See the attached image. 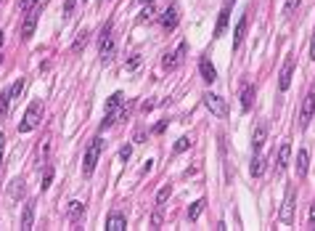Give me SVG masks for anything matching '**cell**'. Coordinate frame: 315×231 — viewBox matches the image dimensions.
Here are the masks:
<instances>
[{
	"instance_id": "6da1fadb",
	"label": "cell",
	"mask_w": 315,
	"mask_h": 231,
	"mask_svg": "<svg viewBox=\"0 0 315 231\" xmlns=\"http://www.w3.org/2000/svg\"><path fill=\"white\" fill-rule=\"evenodd\" d=\"M127 104H125V96L122 93H114L109 101H106V117H104V122H101V131L104 128H111L114 122H120V120H125L127 117Z\"/></svg>"
},
{
	"instance_id": "7a4b0ae2",
	"label": "cell",
	"mask_w": 315,
	"mask_h": 231,
	"mask_svg": "<svg viewBox=\"0 0 315 231\" xmlns=\"http://www.w3.org/2000/svg\"><path fill=\"white\" fill-rule=\"evenodd\" d=\"M101 151H104V138H93L85 151V160H82V176L90 178L95 173V165H98L101 160Z\"/></svg>"
},
{
	"instance_id": "3957f363",
	"label": "cell",
	"mask_w": 315,
	"mask_h": 231,
	"mask_svg": "<svg viewBox=\"0 0 315 231\" xmlns=\"http://www.w3.org/2000/svg\"><path fill=\"white\" fill-rule=\"evenodd\" d=\"M40 117H43V104H40V101L30 104V109L24 112V120L19 122V133H30V131H35V128L40 125Z\"/></svg>"
},
{
	"instance_id": "277c9868",
	"label": "cell",
	"mask_w": 315,
	"mask_h": 231,
	"mask_svg": "<svg viewBox=\"0 0 315 231\" xmlns=\"http://www.w3.org/2000/svg\"><path fill=\"white\" fill-rule=\"evenodd\" d=\"M294 210H297V189L289 186V189H286V197H284V205H281V221L291 223L294 221Z\"/></svg>"
},
{
	"instance_id": "5b68a950",
	"label": "cell",
	"mask_w": 315,
	"mask_h": 231,
	"mask_svg": "<svg viewBox=\"0 0 315 231\" xmlns=\"http://www.w3.org/2000/svg\"><path fill=\"white\" fill-rule=\"evenodd\" d=\"M114 50H117V43H114V35H111V24H106L104 35H101V59L111 61L114 59Z\"/></svg>"
},
{
	"instance_id": "8992f818",
	"label": "cell",
	"mask_w": 315,
	"mask_h": 231,
	"mask_svg": "<svg viewBox=\"0 0 315 231\" xmlns=\"http://www.w3.org/2000/svg\"><path fill=\"white\" fill-rule=\"evenodd\" d=\"M204 106L217 117H228V106H225V101L217 93H204Z\"/></svg>"
},
{
	"instance_id": "52a82bcc",
	"label": "cell",
	"mask_w": 315,
	"mask_h": 231,
	"mask_svg": "<svg viewBox=\"0 0 315 231\" xmlns=\"http://www.w3.org/2000/svg\"><path fill=\"white\" fill-rule=\"evenodd\" d=\"M185 50H188V43L183 40V43H180V46H178V50H175V53H167V56H165V61H162V66H165L167 72L178 69V66H180V61L185 59Z\"/></svg>"
},
{
	"instance_id": "ba28073f",
	"label": "cell",
	"mask_w": 315,
	"mask_h": 231,
	"mask_svg": "<svg viewBox=\"0 0 315 231\" xmlns=\"http://www.w3.org/2000/svg\"><path fill=\"white\" fill-rule=\"evenodd\" d=\"M313 115H315V93H307V96H305V101H302V117H300V125H302V128H307V125H310V120H313Z\"/></svg>"
},
{
	"instance_id": "9c48e42d",
	"label": "cell",
	"mask_w": 315,
	"mask_h": 231,
	"mask_svg": "<svg viewBox=\"0 0 315 231\" xmlns=\"http://www.w3.org/2000/svg\"><path fill=\"white\" fill-rule=\"evenodd\" d=\"M178 21H180V14H178V5L172 3V5H167V11L162 14V27H165L167 32H172L178 27Z\"/></svg>"
},
{
	"instance_id": "30bf717a",
	"label": "cell",
	"mask_w": 315,
	"mask_h": 231,
	"mask_svg": "<svg viewBox=\"0 0 315 231\" xmlns=\"http://www.w3.org/2000/svg\"><path fill=\"white\" fill-rule=\"evenodd\" d=\"M37 19H40V14H37L35 8L27 11V19H24V24H21V37H24V40L32 37V32H35V27H37Z\"/></svg>"
},
{
	"instance_id": "8fae6325",
	"label": "cell",
	"mask_w": 315,
	"mask_h": 231,
	"mask_svg": "<svg viewBox=\"0 0 315 231\" xmlns=\"http://www.w3.org/2000/svg\"><path fill=\"white\" fill-rule=\"evenodd\" d=\"M291 75H294V59H286L284 69H281V77H278V88H281V91H289Z\"/></svg>"
},
{
	"instance_id": "7c38bea8",
	"label": "cell",
	"mask_w": 315,
	"mask_h": 231,
	"mask_svg": "<svg viewBox=\"0 0 315 231\" xmlns=\"http://www.w3.org/2000/svg\"><path fill=\"white\" fill-rule=\"evenodd\" d=\"M199 72H201V77H204L207 82L217 80V72H215V66H212V61L207 59V56H201V59H199Z\"/></svg>"
},
{
	"instance_id": "4fadbf2b",
	"label": "cell",
	"mask_w": 315,
	"mask_h": 231,
	"mask_svg": "<svg viewBox=\"0 0 315 231\" xmlns=\"http://www.w3.org/2000/svg\"><path fill=\"white\" fill-rule=\"evenodd\" d=\"M265 138H268V125H265V122H260V125L255 128V136H252V149L260 151L262 146H265Z\"/></svg>"
},
{
	"instance_id": "5bb4252c",
	"label": "cell",
	"mask_w": 315,
	"mask_h": 231,
	"mask_svg": "<svg viewBox=\"0 0 315 231\" xmlns=\"http://www.w3.org/2000/svg\"><path fill=\"white\" fill-rule=\"evenodd\" d=\"M24 194H27L24 181H21V178H14V181L8 183V197H11L14 202H19V199H24Z\"/></svg>"
},
{
	"instance_id": "9a60e30c",
	"label": "cell",
	"mask_w": 315,
	"mask_h": 231,
	"mask_svg": "<svg viewBox=\"0 0 315 231\" xmlns=\"http://www.w3.org/2000/svg\"><path fill=\"white\" fill-rule=\"evenodd\" d=\"M307 170H310V151H307V149H300V154H297V176L305 178Z\"/></svg>"
},
{
	"instance_id": "2e32d148",
	"label": "cell",
	"mask_w": 315,
	"mask_h": 231,
	"mask_svg": "<svg viewBox=\"0 0 315 231\" xmlns=\"http://www.w3.org/2000/svg\"><path fill=\"white\" fill-rule=\"evenodd\" d=\"M265 167H268V160L260 154V151H255V157H252V165H249V173H252L255 178H260L262 173H265Z\"/></svg>"
},
{
	"instance_id": "e0dca14e",
	"label": "cell",
	"mask_w": 315,
	"mask_h": 231,
	"mask_svg": "<svg viewBox=\"0 0 315 231\" xmlns=\"http://www.w3.org/2000/svg\"><path fill=\"white\" fill-rule=\"evenodd\" d=\"M246 24H249V16H241L239 19V24H236V35H233V48H241V43H244V37H246Z\"/></svg>"
},
{
	"instance_id": "ac0fdd59",
	"label": "cell",
	"mask_w": 315,
	"mask_h": 231,
	"mask_svg": "<svg viewBox=\"0 0 315 231\" xmlns=\"http://www.w3.org/2000/svg\"><path fill=\"white\" fill-rule=\"evenodd\" d=\"M32 223H35V202H27L24 215H21V231H30Z\"/></svg>"
},
{
	"instance_id": "d6986e66",
	"label": "cell",
	"mask_w": 315,
	"mask_h": 231,
	"mask_svg": "<svg viewBox=\"0 0 315 231\" xmlns=\"http://www.w3.org/2000/svg\"><path fill=\"white\" fill-rule=\"evenodd\" d=\"M127 229V221L125 215H120V213H114V215H109V221H106V231H125Z\"/></svg>"
},
{
	"instance_id": "ffe728a7",
	"label": "cell",
	"mask_w": 315,
	"mask_h": 231,
	"mask_svg": "<svg viewBox=\"0 0 315 231\" xmlns=\"http://www.w3.org/2000/svg\"><path fill=\"white\" fill-rule=\"evenodd\" d=\"M289 162H291V144H284V146H281V151H278V173L286 170Z\"/></svg>"
},
{
	"instance_id": "44dd1931",
	"label": "cell",
	"mask_w": 315,
	"mask_h": 231,
	"mask_svg": "<svg viewBox=\"0 0 315 231\" xmlns=\"http://www.w3.org/2000/svg\"><path fill=\"white\" fill-rule=\"evenodd\" d=\"M228 19H230V8H223L220 16H217V27H215V37L225 35V30H228Z\"/></svg>"
},
{
	"instance_id": "7402d4cb",
	"label": "cell",
	"mask_w": 315,
	"mask_h": 231,
	"mask_svg": "<svg viewBox=\"0 0 315 231\" xmlns=\"http://www.w3.org/2000/svg\"><path fill=\"white\" fill-rule=\"evenodd\" d=\"M252 104H255V88L244 85L241 88V109H252Z\"/></svg>"
},
{
	"instance_id": "603a6c76",
	"label": "cell",
	"mask_w": 315,
	"mask_h": 231,
	"mask_svg": "<svg viewBox=\"0 0 315 231\" xmlns=\"http://www.w3.org/2000/svg\"><path fill=\"white\" fill-rule=\"evenodd\" d=\"M82 213H85V205H82L80 199H75V202H69V221L72 223H77L82 218Z\"/></svg>"
},
{
	"instance_id": "cb8c5ba5",
	"label": "cell",
	"mask_w": 315,
	"mask_h": 231,
	"mask_svg": "<svg viewBox=\"0 0 315 231\" xmlns=\"http://www.w3.org/2000/svg\"><path fill=\"white\" fill-rule=\"evenodd\" d=\"M170 197H172V186H170V183H165V186H162L159 191H156V205L162 207V205H165L167 199H170Z\"/></svg>"
},
{
	"instance_id": "d4e9b609",
	"label": "cell",
	"mask_w": 315,
	"mask_h": 231,
	"mask_svg": "<svg viewBox=\"0 0 315 231\" xmlns=\"http://www.w3.org/2000/svg\"><path fill=\"white\" fill-rule=\"evenodd\" d=\"M11 101H14V99H11V91H3V93H0V120H3L5 115H8Z\"/></svg>"
},
{
	"instance_id": "484cf974",
	"label": "cell",
	"mask_w": 315,
	"mask_h": 231,
	"mask_svg": "<svg viewBox=\"0 0 315 231\" xmlns=\"http://www.w3.org/2000/svg\"><path fill=\"white\" fill-rule=\"evenodd\" d=\"M204 205H207L204 199H196L194 205H191V210H188V221H196V218L201 215V210H204Z\"/></svg>"
},
{
	"instance_id": "4316f807",
	"label": "cell",
	"mask_w": 315,
	"mask_h": 231,
	"mask_svg": "<svg viewBox=\"0 0 315 231\" xmlns=\"http://www.w3.org/2000/svg\"><path fill=\"white\" fill-rule=\"evenodd\" d=\"M85 43H88V32L82 30L80 35H77V40H75V46H72V50H75V53H80V50L85 48Z\"/></svg>"
},
{
	"instance_id": "83f0119b",
	"label": "cell",
	"mask_w": 315,
	"mask_h": 231,
	"mask_svg": "<svg viewBox=\"0 0 315 231\" xmlns=\"http://www.w3.org/2000/svg\"><path fill=\"white\" fill-rule=\"evenodd\" d=\"M185 149H191V138H178L175 141V149H172V151H175V154H180V151H185Z\"/></svg>"
},
{
	"instance_id": "f1b7e54d",
	"label": "cell",
	"mask_w": 315,
	"mask_h": 231,
	"mask_svg": "<svg viewBox=\"0 0 315 231\" xmlns=\"http://www.w3.org/2000/svg\"><path fill=\"white\" fill-rule=\"evenodd\" d=\"M21 91H24V80H21V77H19V80L14 82V88H11V99H19V96H21Z\"/></svg>"
},
{
	"instance_id": "f546056e",
	"label": "cell",
	"mask_w": 315,
	"mask_h": 231,
	"mask_svg": "<svg viewBox=\"0 0 315 231\" xmlns=\"http://www.w3.org/2000/svg\"><path fill=\"white\" fill-rule=\"evenodd\" d=\"M50 181H53V167H45V176H43V183H40V189L45 191L50 186Z\"/></svg>"
},
{
	"instance_id": "4dcf8cb0",
	"label": "cell",
	"mask_w": 315,
	"mask_h": 231,
	"mask_svg": "<svg viewBox=\"0 0 315 231\" xmlns=\"http://www.w3.org/2000/svg\"><path fill=\"white\" fill-rule=\"evenodd\" d=\"M297 8H300V0H286V5H284V14H294Z\"/></svg>"
},
{
	"instance_id": "1f68e13d",
	"label": "cell",
	"mask_w": 315,
	"mask_h": 231,
	"mask_svg": "<svg viewBox=\"0 0 315 231\" xmlns=\"http://www.w3.org/2000/svg\"><path fill=\"white\" fill-rule=\"evenodd\" d=\"M138 64H140V56L135 53L133 59H130V61H127V64H125V69H127V72H133V69H138Z\"/></svg>"
},
{
	"instance_id": "d6a6232c",
	"label": "cell",
	"mask_w": 315,
	"mask_h": 231,
	"mask_svg": "<svg viewBox=\"0 0 315 231\" xmlns=\"http://www.w3.org/2000/svg\"><path fill=\"white\" fill-rule=\"evenodd\" d=\"M35 3H37V0H19V8L21 11H32V8H35Z\"/></svg>"
},
{
	"instance_id": "836d02e7",
	"label": "cell",
	"mask_w": 315,
	"mask_h": 231,
	"mask_svg": "<svg viewBox=\"0 0 315 231\" xmlns=\"http://www.w3.org/2000/svg\"><path fill=\"white\" fill-rule=\"evenodd\" d=\"M130 151H133L130 146H122V149H120V160H122V162H125V160H130Z\"/></svg>"
},
{
	"instance_id": "e575fe53",
	"label": "cell",
	"mask_w": 315,
	"mask_h": 231,
	"mask_svg": "<svg viewBox=\"0 0 315 231\" xmlns=\"http://www.w3.org/2000/svg\"><path fill=\"white\" fill-rule=\"evenodd\" d=\"M151 167H154V160H146V165L140 167V176H149V173H151Z\"/></svg>"
},
{
	"instance_id": "d590c367",
	"label": "cell",
	"mask_w": 315,
	"mask_h": 231,
	"mask_svg": "<svg viewBox=\"0 0 315 231\" xmlns=\"http://www.w3.org/2000/svg\"><path fill=\"white\" fill-rule=\"evenodd\" d=\"M151 229H162V215L159 213H154V218H151Z\"/></svg>"
},
{
	"instance_id": "8d00e7d4",
	"label": "cell",
	"mask_w": 315,
	"mask_h": 231,
	"mask_svg": "<svg viewBox=\"0 0 315 231\" xmlns=\"http://www.w3.org/2000/svg\"><path fill=\"white\" fill-rule=\"evenodd\" d=\"M72 11H75V0H66V5H64V14H66V16H72Z\"/></svg>"
},
{
	"instance_id": "74e56055",
	"label": "cell",
	"mask_w": 315,
	"mask_h": 231,
	"mask_svg": "<svg viewBox=\"0 0 315 231\" xmlns=\"http://www.w3.org/2000/svg\"><path fill=\"white\" fill-rule=\"evenodd\" d=\"M167 131V120H162V122H156V128H154V133H165Z\"/></svg>"
},
{
	"instance_id": "f35d334b",
	"label": "cell",
	"mask_w": 315,
	"mask_h": 231,
	"mask_svg": "<svg viewBox=\"0 0 315 231\" xmlns=\"http://www.w3.org/2000/svg\"><path fill=\"white\" fill-rule=\"evenodd\" d=\"M3 146H5V136L0 133V165H3Z\"/></svg>"
},
{
	"instance_id": "ab89813d",
	"label": "cell",
	"mask_w": 315,
	"mask_h": 231,
	"mask_svg": "<svg viewBox=\"0 0 315 231\" xmlns=\"http://www.w3.org/2000/svg\"><path fill=\"white\" fill-rule=\"evenodd\" d=\"M310 59L315 61V32H313V40H310Z\"/></svg>"
},
{
	"instance_id": "60d3db41",
	"label": "cell",
	"mask_w": 315,
	"mask_h": 231,
	"mask_svg": "<svg viewBox=\"0 0 315 231\" xmlns=\"http://www.w3.org/2000/svg\"><path fill=\"white\" fill-rule=\"evenodd\" d=\"M310 223H313V229H315V205L310 207Z\"/></svg>"
},
{
	"instance_id": "b9f144b4",
	"label": "cell",
	"mask_w": 315,
	"mask_h": 231,
	"mask_svg": "<svg viewBox=\"0 0 315 231\" xmlns=\"http://www.w3.org/2000/svg\"><path fill=\"white\" fill-rule=\"evenodd\" d=\"M0 46H3V30H0Z\"/></svg>"
},
{
	"instance_id": "7bdbcfd3",
	"label": "cell",
	"mask_w": 315,
	"mask_h": 231,
	"mask_svg": "<svg viewBox=\"0 0 315 231\" xmlns=\"http://www.w3.org/2000/svg\"><path fill=\"white\" fill-rule=\"evenodd\" d=\"M225 3H228V5H233V3H236V0H225Z\"/></svg>"
},
{
	"instance_id": "ee69618b",
	"label": "cell",
	"mask_w": 315,
	"mask_h": 231,
	"mask_svg": "<svg viewBox=\"0 0 315 231\" xmlns=\"http://www.w3.org/2000/svg\"><path fill=\"white\" fill-rule=\"evenodd\" d=\"M140 3H154V0H140Z\"/></svg>"
},
{
	"instance_id": "f6af8a7d",
	"label": "cell",
	"mask_w": 315,
	"mask_h": 231,
	"mask_svg": "<svg viewBox=\"0 0 315 231\" xmlns=\"http://www.w3.org/2000/svg\"><path fill=\"white\" fill-rule=\"evenodd\" d=\"M0 61H3V56H0Z\"/></svg>"
},
{
	"instance_id": "bcb514c9",
	"label": "cell",
	"mask_w": 315,
	"mask_h": 231,
	"mask_svg": "<svg viewBox=\"0 0 315 231\" xmlns=\"http://www.w3.org/2000/svg\"><path fill=\"white\" fill-rule=\"evenodd\" d=\"M0 3H3V0H0Z\"/></svg>"
}]
</instances>
